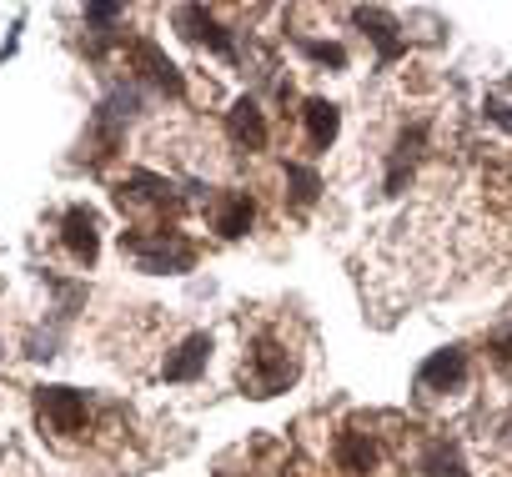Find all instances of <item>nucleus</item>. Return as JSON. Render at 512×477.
<instances>
[{
	"label": "nucleus",
	"instance_id": "nucleus-9",
	"mask_svg": "<svg viewBox=\"0 0 512 477\" xmlns=\"http://www.w3.org/2000/svg\"><path fill=\"white\" fill-rule=\"evenodd\" d=\"M206 357H211V337L196 332V337H186V342L176 347V357H166L161 377H166V382H191V377H201Z\"/></svg>",
	"mask_w": 512,
	"mask_h": 477
},
{
	"label": "nucleus",
	"instance_id": "nucleus-16",
	"mask_svg": "<svg viewBox=\"0 0 512 477\" xmlns=\"http://www.w3.org/2000/svg\"><path fill=\"white\" fill-rule=\"evenodd\" d=\"M287 176H292V186H297V201H312V196H317V176H312V171L287 166Z\"/></svg>",
	"mask_w": 512,
	"mask_h": 477
},
{
	"label": "nucleus",
	"instance_id": "nucleus-8",
	"mask_svg": "<svg viewBox=\"0 0 512 477\" xmlns=\"http://www.w3.org/2000/svg\"><path fill=\"white\" fill-rule=\"evenodd\" d=\"M176 26H181L191 41L211 46L216 56H236V51H231V36L216 26V16H211V11H201V6H181V11H176Z\"/></svg>",
	"mask_w": 512,
	"mask_h": 477
},
{
	"label": "nucleus",
	"instance_id": "nucleus-17",
	"mask_svg": "<svg viewBox=\"0 0 512 477\" xmlns=\"http://www.w3.org/2000/svg\"><path fill=\"white\" fill-rule=\"evenodd\" d=\"M307 56H312V61H327V66H347V56H342L337 46H307Z\"/></svg>",
	"mask_w": 512,
	"mask_h": 477
},
{
	"label": "nucleus",
	"instance_id": "nucleus-15",
	"mask_svg": "<svg viewBox=\"0 0 512 477\" xmlns=\"http://www.w3.org/2000/svg\"><path fill=\"white\" fill-rule=\"evenodd\" d=\"M362 26H372V36H377V46H382V61H392V56L402 51V41L392 36L397 26H392V21H387L382 11H362Z\"/></svg>",
	"mask_w": 512,
	"mask_h": 477
},
{
	"label": "nucleus",
	"instance_id": "nucleus-5",
	"mask_svg": "<svg viewBox=\"0 0 512 477\" xmlns=\"http://www.w3.org/2000/svg\"><path fill=\"white\" fill-rule=\"evenodd\" d=\"M176 196H171V181L151 176V171H136L116 186V206L121 211H166Z\"/></svg>",
	"mask_w": 512,
	"mask_h": 477
},
{
	"label": "nucleus",
	"instance_id": "nucleus-6",
	"mask_svg": "<svg viewBox=\"0 0 512 477\" xmlns=\"http://www.w3.org/2000/svg\"><path fill=\"white\" fill-rule=\"evenodd\" d=\"M61 242H66V252H71L76 262H86V267L96 262V252H101V221H96L91 206H71V211H66Z\"/></svg>",
	"mask_w": 512,
	"mask_h": 477
},
{
	"label": "nucleus",
	"instance_id": "nucleus-10",
	"mask_svg": "<svg viewBox=\"0 0 512 477\" xmlns=\"http://www.w3.org/2000/svg\"><path fill=\"white\" fill-rule=\"evenodd\" d=\"M226 131L246 151H262L267 146V121H262V111H256V101H236L231 116H226Z\"/></svg>",
	"mask_w": 512,
	"mask_h": 477
},
{
	"label": "nucleus",
	"instance_id": "nucleus-1",
	"mask_svg": "<svg viewBox=\"0 0 512 477\" xmlns=\"http://www.w3.org/2000/svg\"><path fill=\"white\" fill-rule=\"evenodd\" d=\"M121 252L141 267V272H186L196 262V247L181 231L151 226V231H121Z\"/></svg>",
	"mask_w": 512,
	"mask_h": 477
},
{
	"label": "nucleus",
	"instance_id": "nucleus-4",
	"mask_svg": "<svg viewBox=\"0 0 512 477\" xmlns=\"http://www.w3.org/2000/svg\"><path fill=\"white\" fill-rule=\"evenodd\" d=\"M467 382V352L462 347H447V352H432L417 372V392L422 397H437V392H457Z\"/></svg>",
	"mask_w": 512,
	"mask_h": 477
},
{
	"label": "nucleus",
	"instance_id": "nucleus-11",
	"mask_svg": "<svg viewBox=\"0 0 512 477\" xmlns=\"http://www.w3.org/2000/svg\"><path fill=\"white\" fill-rule=\"evenodd\" d=\"M126 61H131V66H141V71H146L156 86H166L171 96L181 91V76H176V66H171V61H166V56H161L151 41H131V46H126Z\"/></svg>",
	"mask_w": 512,
	"mask_h": 477
},
{
	"label": "nucleus",
	"instance_id": "nucleus-3",
	"mask_svg": "<svg viewBox=\"0 0 512 477\" xmlns=\"http://www.w3.org/2000/svg\"><path fill=\"white\" fill-rule=\"evenodd\" d=\"M36 407H41V422H46L56 437L86 432V417H91L86 392H76V387H41V392H36Z\"/></svg>",
	"mask_w": 512,
	"mask_h": 477
},
{
	"label": "nucleus",
	"instance_id": "nucleus-14",
	"mask_svg": "<svg viewBox=\"0 0 512 477\" xmlns=\"http://www.w3.org/2000/svg\"><path fill=\"white\" fill-rule=\"evenodd\" d=\"M422 472H427V477H462V457H457V447L432 442L427 457H422Z\"/></svg>",
	"mask_w": 512,
	"mask_h": 477
},
{
	"label": "nucleus",
	"instance_id": "nucleus-7",
	"mask_svg": "<svg viewBox=\"0 0 512 477\" xmlns=\"http://www.w3.org/2000/svg\"><path fill=\"white\" fill-rule=\"evenodd\" d=\"M377 462H382V447H377V437L372 432H342L337 437V467L342 472H352V477H367V472H377Z\"/></svg>",
	"mask_w": 512,
	"mask_h": 477
},
{
	"label": "nucleus",
	"instance_id": "nucleus-2",
	"mask_svg": "<svg viewBox=\"0 0 512 477\" xmlns=\"http://www.w3.org/2000/svg\"><path fill=\"white\" fill-rule=\"evenodd\" d=\"M241 377H246L251 397H277V392H287V382L297 377V357H292L277 337H262V342L246 352Z\"/></svg>",
	"mask_w": 512,
	"mask_h": 477
},
{
	"label": "nucleus",
	"instance_id": "nucleus-18",
	"mask_svg": "<svg viewBox=\"0 0 512 477\" xmlns=\"http://www.w3.org/2000/svg\"><path fill=\"white\" fill-rule=\"evenodd\" d=\"M116 16H121V6H111V0H101V6L86 11V21H116Z\"/></svg>",
	"mask_w": 512,
	"mask_h": 477
},
{
	"label": "nucleus",
	"instance_id": "nucleus-13",
	"mask_svg": "<svg viewBox=\"0 0 512 477\" xmlns=\"http://www.w3.org/2000/svg\"><path fill=\"white\" fill-rule=\"evenodd\" d=\"M302 121H307V146L312 151H327L337 141V106L332 101H307L302 106Z\"/></svg>",
	"mask_w": 512,
	"mask_h": 477
},
{
	"label": "nucleus",
	"instance_id": "nucleus-12",
	"mask_svg": "<svg viewBox=\"0 0 512 477\" xmlns=\"http://www.w3.org/2000/svg\"><path fill=\"white\" fill-rule=\"evenodd\" d=\"M211 226H216L221 236H241V231L251 226V196H246V191H226V196H216V206H211Z\"/></svg>",
	"mask_w": 512,
	"mask_h": 477
}]
</instances>
